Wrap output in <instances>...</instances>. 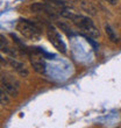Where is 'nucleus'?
Listing matches in <instances>:
<instances>
[{"label":"nucleus","mask_w":121,"mask_h":128,"mask_svg":"<svg viewBox=\"0 0 121 128\" xmlns=\"http://www.w3.org/2000/svg\"><path fill=\"white\" fill-rule=\"evenodd\" d=\"M80 7L84 12H86V13L90 14V15H94L96 12H97V10H96V7H94L90 1H86V0L80 1Z\"/></svg>","instance_id":"6e6552de"},{"label":"nucleus","mask_w":121,"mask_h":128,"mask_svg":"<svg viewBox=\"0 0 121 128\" xmlns=\"http://www.w3.org/2000/svg\"><path fill=\"white\" fill-rule=\"evenodd\" d=\"M8 96L10 94L1 88V90H0V101H1V105H2V106L8 102Z\"/></svg>","instance_id":"9d476101"},{"label":"nucleus","mask_w":121,"mask_h":128,"mask_svg":"<svg viewBox=\"0 0 121 128\" xmlns=\"http://www.w3.org/2000/svg\"><path fill=\"white\" fill-rule=\"evenodd\" d=\"M10 64L13 66L14 70L16 71L20 76H22V77H27L28 74H29L27 68L24 66V63H21V62L16 61V60H13V58H10Z\"/></svg>","instance_id":"0eeeda50"},{"label":"nucleus","mask_w":121,"mask_h":128,"mask_svg":"<svg viewBox=\"0 0 121 128\" xmlns=\"http://www.w3.org/2000/svg\"><path fill=\"white\" fill-rule=\"evenodd\" d=\"M108 4H111V5H116L118 4V0H106Z\"/></svg>","instance_id":"ddd939ff"},{"label":"nucleus","mask_w":121,"mask_h":128,"mask_svg":"<svg viewBox=\"0 0 121 128\" xmlns=\"http://www.w3.org/2000/svg\"><path fill=\"white\" fill-rule=\"evenodd\" d=\"M1 88L12 97H16L18 90H19V83L14 78H10V76H2L1 77Z\"/></svg>","instance_id":"39448f33"},{"label":"nucleus","mask_w":121,"mask_h":128,"mask_svg":"<svg viewBox=\"0 0 121 128\" xmlns=\"http://www.w3.org/2000/svg\"><path fill=\"white\" fill-rule=\"evenodd\" d=\"M32 52L33 54L30 55V63L33 65L34 70L38 74H44L46 72V63L43 61V55L41 54L38 48H33Z\"/></svg>","instance_id":"7ed1b4c3"},{"label":"nucleus","mask_w":121,"mask_h":128,"mask_svg":"<svg viewBox=\"0 0 121 128\" xmlns=\"http://www.w3.org/2000/svg\"><path fill=\"white\" fill-rule=\"evenodd\" d=\"M47 34H48V38L50 41V43L52 44L58 51H60L62 54H65V52H66V46H65V43L63 42V40H62V37H60V34L55 30L54 28H49Z\"/></svg>","instance_id":"20e7f679"},{"label":"nucleus","mask_w":121,"mask_h":128,"mask_svg":"<svg viewBox=\"0 0 121 128\" xmlns=\"http://www.w3.org/2000/svg\"><path fill=\"white\" fill-rule=\"evenodd\" d=\"M70 20L74 22L76 26H77L79 29H82L83 32L88 34V36L93 37V38H97L99 37L100 33L98 30V28L94 26V24L92 22L91 19H88V16H84V15H80V14H71Z\"/></svg>","instance_id":"f257e3e1"},{"label":"nucleus","mask_w":121,"mask_h":128,"mask_svg":"<svg viewBox=\"0 0 121 128\" xmlns=\"http://www.w3.org/2000/svg\"><path fill=\"white\" fill-rule=\"evenodd\" d=\"M16 29L22 36L30 41H38L41 38V29L33 21L21 19L16 24Z\"/></svg>","instance_id":"f03ea898"},{"label":"nucleus","mask_w":121,"mask_h":128,"mask_svg":"<svg viewBox=\"0 0 121 128\" xmlns=\"http://www.w3.org/2000/svg\"><path fill=\"white\" fill-rule=\"evenodd\" d=\"M105 32H106V34H107L108 38H110V40H111L112 42H114V43L119 42V37H118V35H116L115 30L111 27V26H110V24H106V26H105Z\"/></svg>","instance_id":"1a4fd4ad"},{"label":"nucleus","mask_w":121,"mask_h":128,"mask_svg":"<svg viewBox=\"0 0 121 128\" xmlns=\"http://www.w3.org/2000/svg\"><path fill=\"white\" fill-rule=\"evenodd\" d=\"M58 27H60L62 30L65 32V33H66L69 36H70V35H72V32H71L70 27H69L66 24H63V22H58Z\"/></svg>","instance_id":"9b49d317"},{"label":"nucleus","mask_w":121,"mask_h":128,"mask_svg":"<svg viewBox=\"0 0 121 128\" xmlns=\"http://www.w3.org/2000/svg\"><path fill=\"white\" fill-rule=\"evenodd\" d=\"M86 40H88V42H90V43H91V46L93 47V49H94V50H98V44L96 43L94 41H92V40H91V36H90V37H88V36H86Z\"/></svg>","instance_id":"f8f14e48"},{"label":"nucleus","mask_w":121,"mask_h":128,"mask_svg":"<svg viewBox=\"0 0 121 128\" xmlns=\"http://www.w3.org/2000/svg\"><path fill=\"white\" fill-rule=\"evenodd\" d=\"M30 10L33 12H43L47 13L48 15L55 18L57 14V10L54 6H51V4H42V2H35L30 6Z\"/></svg>","instance_id":"423d86ee"}]
</instances>
